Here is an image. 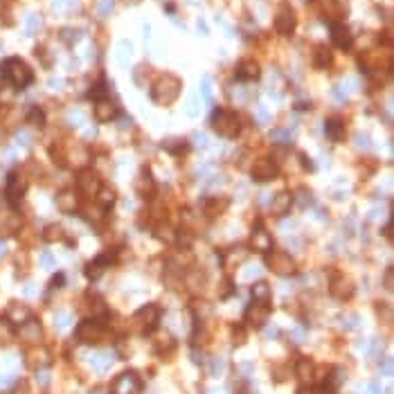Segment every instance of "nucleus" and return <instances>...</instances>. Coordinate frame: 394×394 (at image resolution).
<instances>
[{
	"mask_svg": "<svg viewBox=\"0 0 394 394\" xmlns=\"http://www.w3.org/2000/svg\"><path fill=\"white\" fill-rule=\"evenodd\" d=\"M0 77H3V81H7L9 86L18 88V90L27 88L29 83L34 81V72L29 70V66L23 59H16V56L3 61V66H0Z\"/></svg>",
	"mask_w": 394,
	"mask_h": 394,
	"instance_id": "nucleus-1",
	"label": "nucleus"
},
{
	"mask_svg": "<svg viewBox=\"0 0 394 394\" xmlns=\"http://www.w3.org/2000/svg\"><path fill=\"white\" fill-rule=\"evenodd\" d=\"M180 79L173 77V75H162L158 81L154 83V88H151V99H154L156 104H160V106H167V104L176 102L178 95H180Z\"/></svg>",
	"mask_w": 394,
	"mask_h": 394,
	"instance_id": "nucleus-2",
	"label": "nucleus"
},
{
	"mask_svg": "<svg viewBox=\"0 0 394 394\" xmlns=\"http://www.w3.org/2000/svg\"><path fill=\"white\" fill-rule=\"evenodd\" d=\"M212 126L219 135L223 138H234L241 129V119L234 110H228V108H217L212 115Z\"/></svg>",
	"mask_w": 394,
	"mask_h": 394,
	"instance_id": "nucleus-3",
	"label": "nucleus"
},
{
	"mask_svg": "<svg viewBox=\"0 0 394 394\" xmlns=\"http://www.w3.org/2000/svg\"><path fill=\"white\" fill-rule=\"evenodd\" d=\"M295 23H297V18H295V12H293L291 7H282L275 16V29L284 36L291 34V32L295 29Z\"/></svg>",
	"mask_w": 394,
	"mask_h": 394,
	"instance_id": "nucleus-4",
	"label": "nucleus"
},
{
	"mask_svg": "<svg viewBox=\"0 0 394 394\" xmlns=\"http://www.w3.org/2000/svg\"><path fill=\"white\" fill-rule=\"evenodd\" d=\"M331 39H334V43L338 45L340 50H349L351 43H354V36H351L349 27H347L345 23H340V20L331 23Z\"/></svg>",
	"mask_w": 394,
	"mask_h": 394,
	"instance_id": "nucleus-5",
	"label": "nucleus"
},
{
	"mask_svg": "<svg viewBox=\"0 0 394 394\" xmlns=\"http://www.w3.org/2000/svg\"><path fill=\"white\" fill-rule=\"evenodd\" d=\"M259 77H261V68H259V63L252 59L241 61L239 68H236V79L239 81H257Z\"/></svg>",
	"mask_w": 394,
	"mask_h": 394,
	"instance_id": "nucleus-6",
	"label": "nucleus"
},
{
	"mask_svg": "<svg viewBox=\"0 0 394 394\" xmlns=\"http://www.w3.org/2000/svg\"><path fill=\"white\" fill-rule=\"evenodd\" d=\"M93 113H95V119H97V122H110V119L117 115V106H115L110 99H99Z\"/></svg>",
	"mask_w": 394,
	"mask_h": 394,
	"instance_id": "nucleus-7",
	"label": "nucleus"
},
{
	"mask_svg": "<svg viewBox=\"0 0 394 394\" xmlns=\"http://www.w3.org/2000/svg\"><path fill=\"white\" fill-rule=\"evenodd\" d=\"M324 133H327L329 140L340 142L345 138V119L343 117H329L327 124H324Z\"/></svg>",
	"mask_w": 394,
	"mask_h": 394,
	"instance_id": "nucleus-8",
	"label": "nucleus"
},
{
	"mask_svg": "<svg viewBox=\"0 0 394 394\" xmlns=\"http://www.w3.org/2000/svg\"><path fill=\"white\" fill-rule=\"evenodd\" d=\"M275 165L272 162H268V160H259L255 167H252V178L255 180H259V183H266V180H270L272 176H275Z\"/></svg>",
	"mask_w": 394,
	"mask_h": 394,
	"instance_id": "nucleus-9",
	"label": "nucleus"
},
{
	"mask_svg": "<svg viewBox=\"0 0 394 394\" xmlns=\"http://www.w3.org/2000/svg\"><path fill=\"white\" fill-rule=\"evenodd\" d=\"M331 61H334V54H331V50L327 45H318L313 52V66L318 68V70H324V68L331 66Z\"/></svg>",
	"mask_w": 394,
	"mask_h": 394,
	"instance_id": "nucleus-10",
	"label": "nucleus"
},
{
	"mask_svg": "<svg viewBox=\"0 0 394 394\" xmlns=\"http://www.w3.org/2000/svg\"><path fill=\"white\" fill-rule=\"evenodd\" d=\"M135 189H138V194H140V196H151V194H154L156 185H154V180H151V173L146 171V169L140 173L138 183H135Z\"/></svg>",
	"mask_w": 394,
	"mask_h": 394,
	"instance_id": "nucleus-11",
	"label": "nucleus"
},
{
	"mask_svg": "<svg viewBox=\"0 0 394 394\" xmlns=\"http://www.w3.org/2000/svg\"><path fill=\"white\" fill-rule=\"evenodd\" d=\"M79 187H81V192H83V194H93V192H97V189H99V180H97V176H95L93 171H83V173H81V178H79Z\"/></svg>",
	"mask_w": 394,
	"mask_h": 394,
	"instance_id": "nucleus-12",
	"label": "nucleus"
},
{
	"mask_svg": "<svg viewBox=\"0 0 394 394\" xmlns=\"http://www.w3.org/2000/svg\"><path fill=\"white\" fill-rule=\"evenodd\" d=\"M56 205H59L63 212H75V207H77V194L72 192V189H68V192H61L59 198H56Z\"/></svg>",
	"mask_w": 394,
	"mask_h": 394,
	"instance_id": "nucleus-13",
	"label": "nucleus"
},
{
	"mask_svg": "<svg viewBox=\"0 0 394 394\" xmlns=\"http://www.w3.org/2000/svg\"><path fill=\"white\" fill-rule=\"evenodd\" d=\"M270 266L280 268L277 272H293V261L288 255H284V252H277V255L270 257Z\"/></svg>",
	"mask_w": 394,
	"mask_h": 394,
	"instance_id": "nucleus-14",
	"label": "nucleus"
},
{
	"mask_svg": "<svg viewBox=\"0 0 394 394\" xmlns=\"http://www.w3.org/2000/svg\"><path fill=\"white\" fill-rule=\"evenodd\" d=\"M291 194H280V196L275 198V203H272V212L284 217V214L288 212V207H291Z\"/></svg>",
	"mask_w": 394,
	"mask_h": 394,
	"instance_id": "nucleus-15",
	"label": "nucleus"
},
{
	"mask_svg": "<svg viewBox=\"0 0 394 394\" xmlns=\"http://www.w3.org/2000/svg\"><path fill=\"white\" fill-rule=\"evenodd\" d=\"M252 246L259 248V250H268L272 246V241H270V236H268L266 232H255V236H252Z\"/></svg>",
	"mask_w": 394,
	"mask_h": 394,
	"instance_id": "nucleus-16",
	"label": "nucleus"
},
{
	"mask_svg": "<svg viewBox=\"0 0 394 394\" xmlns=\"http://www.w3.org/2000/svg\"><path fill=\"white\" fill-rule=\"evenodd\" d=\"M99 203H102V207H110V205L115 203V192L113 189H102V192L97 194Z\"/></svg>",
	"mask_w": 394,
	"mask_h": 394,
	"instance_id": "nucleus-17",
	"label": "nucleus"
},
{
	"mask_svg": "<svg viewBox=\"0 0 394 394\" xmlns=\"http://www.w3.org/2000/svg\"><path fill=\"white\" fill-rule=\"evenodd\" d=\"M29 122L41 129V126L45 124V115H43V110H41V108H32V113H29Z\"/></svg>",
	"mask_w": 394,
	"mask_h": 394,
	"instance_id": "nucleus-18",
	"label": "nucleus"
},
{
	"mask_svg": "<svg viewBox=\"0 0 394 394\" xmlns=\"http://www.w3.org/2000/svg\"><path fill=\"white\" fill-rule=\"evenodd\" d=\"M36 27H41V18L39 16H29V20H27V29H36Z\"/></svg>",
	"mask_w": 394,
	"mask_h": 394,
	"instance_id": "nucleus-19",
	"label": "nucleus"
},
{
	"mask_svg": "<svg viewBox=\"0 0 394 394\" xmlns=\"http://www.w3.org/2000/svg\"><path fill=\"white\" fill-rule=\"evenodd\" d=\"M203 95H205V99H207V102L212 99V90H209V79L207 77L203 79Z\"/></svg>",
	"mask_w": 394,
	"mask_h": 394,
	"instance_id": "nucleus-20",
	"label": "nucleus"
},
{
	"mask_svg": "<svg viewBox=\"0 0 394 394\" xmlns=\"http://www.w3.org/2000/svg\"><path fill=\"white\" fill-rule=\"evenodd\" d=\"M106 90H104V83H99V86H95L90 88V97H99V95H104Z\"/></svg>",
	"mask_w": 394,
	"mask_h": 394,
	"instance_id": "nucleus-21",
	"label": "nucleus"
},
{
	"mask_svg": "<svg viewBox=\"0 0 394 394\" xmlns=\"http://www.w3.org/2000/svg\"><path fill=\"white\" fill-rule=\"evenodd\" d=\"M110 9H113V0H106V3H102V14H108Z\"/></svg>",
	"mask_w": 394,
	"mask_h": 394,
	"instance_id": "nucleus-22",
	"label": "nucleus"
},
{
	"mask_svg": "<svg viewBox=\"0 0 394 394\" xmlns=\"http://www.w3.org/2000/svg\"><path fill=\"white\" fill-rule=\"evenodd\" d=\"M3 252H5V244L0 241V257H3Z\"/></svg>",
	"mask_w": 394,
	"mask_h": 394,
	"instance_id": "nucleus-23",
	"label": "nucleus"
}]
</instances>
